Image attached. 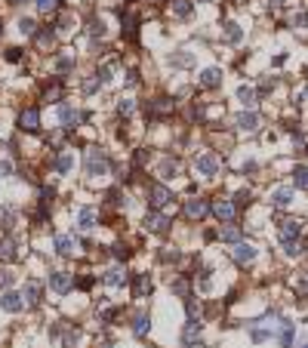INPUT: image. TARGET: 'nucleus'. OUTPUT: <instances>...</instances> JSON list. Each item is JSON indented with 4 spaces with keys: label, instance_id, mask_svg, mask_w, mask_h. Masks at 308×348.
<instances>
[{
    "label": "nucleus",
    "instance_id": "f257e3e1",
    "mask_svg": "<svg viewBox=\"0 0 308 348\" xmlns=\"http://www.w3.org/2000/svg\"><path fill=\"white\" fill-rule=\"evenodd\" d=\"M108 169H111V163H108L105 151L90 148V151H87V172H90V176H105Z\"/></svg>",
    "mask_w": 308,
    "mask_h": 348
},
{
    "label": "nucleus",
    "instance_id": "f03ea898",
    "mask_svg": "<svg viewBox=\"0 0 308 348\" xmlns=\"http://www.w3.org/2000/svg\"><path fill=\"white\" fill-rule=\"evenodd\" d=\"M148 201H151L154 210H161V207H167L173 201V191L167 185H161V182H154V185H148Z\"/></svg>",
    "mask_w": 308,
    "mask_h": 348
},
{
    "label": "nucleus",
    "instance_id": "7ed1b4c3",
    "mask_svg": "<svg viewBox=\"0 0 308 348\" xmlns=\"http://www.w3.org/2000/svg\"><path fill=\"white\" fill-rule=\"evenodd\" d=\"M219 157L216 154H200L197 160H194V169L200 172V176H216V172H219Z\"/></svg>",
    "mask_w": 308,
    "mask_h": 348
},
{
    "label": "nucleus",
    "instance_id": "20e7f679",
    "mask_svg": "<svg viewBox=\"0 0 308 348\" xmlns=\"http://www.w3.org/2000/svg\"><path fill=\"white\" fill-rule=\"evenodd\" d=\"M213 216L219 219V222H231V219H235V213H238V204H231V201H213Z\"/></svg>",
    "mask_w": 308,
    "mask_h": 348
},
{
    "label": "nucleus",
    "instance_id": "39448f33",
    "mask_svg": "<svg viewBox=\"0 0 308 348\" xmlns=\"http://www.w3.org/2000/svg\"><path fill=\"white\" fill-rule=\"evenodd\" d=\"M19 130L37 133V130H40V111H37V108H25V111L19 114Z\"/></svg>",
    "mask_w": 308,
    "mask_h": 348
},
{
    "label": "nucleus",
    "instance_id": "423d86ee",
    "mask_svg": "<svg viewBox=\"0 0 308 348\" xmlns=\"http://www.w3.org/2000/svg\"><path fill=\"white\" fill-rule=\"evenodd\" d=\"M170 225H173V222H170V216H164V213H148V216H145V228L154 231V234H164Z\"/></svg>",
    "mask_w": 308,
    "mask_h": 348
},
{
    "label": "nucleus",
    "instance_id": "0eeeda50",
    "mask_svg": "<svg viewBox=\"0 0 308 348\" xmlns=\"http://www.w3.org/2000/svg\"><path fill=\"white\" fill-rule=\"evenodd\" d=\"M173 99H154V102H148V117H167V114H173Z\"/></svg>",
    "mask_w": 308,
    "mask_h": 348
},
{
    "label": "nucleus",
    "instance_id": "6e6552de",
    "mask_svg": "<svg viewBox=\"0 0 308 348\" xmlns=\"http://www.w3.org/2000/svg\"><path fill=\"white\" fill-rule=\"evenodd\" d=\"M49 287H53L56 293H68V290L74 287V275H68V271H53V275H49Z\"/></svg>",
    "mask_w": 308,
    "mask_h": 348
},
{
    "label": "nucleus",
    "instance_id": "1a4fd4ad",
    "mask_svg": "<svg viewBox=\"0 0 308 348\" xmlns=\"http://www.w3.org/2000/svg\"><path fill=\"white\" fill-rule=\"evenodd\" d=\"M207 213H210V204H207V201H200V197L185 201V216H188V219H203Z\"/></svg>",
    "mask_w": 308,
    "mask_h": 348
},
{
    "label": "nucleus",
    "instance_id": "9d476101",
    "mask_svg": "<svg viewBox=\"0 0 308 348\" xmlns=\"http://www.w3.org/2000/svg\"><path fill=\"white\" fill-rule=\"evenodd\" d=\"M299 234H302V222H299V219L280 222V240H296Z\"/></svg>",
    "mask_w": 308,
    "mask_h": 348
},
{
    "label": "nucleus",
    "instance_id": "9b49d317",
    "mask_svg": "<svg viewBox=\"0 0 308 348\" xmlns=\"http://www.w3.org/2000/svg\"><path fill=\"white\" fill-rule=\"evenodd\" d=\"M96 222H99V213H96L93 207H84L81 213H77V225H81L84 231H90V228H96Z\"/></svg>",
    "mask_w": 308,
    "mask_h": 348
},
{
    "label": "nucleus",
    "instance_id": "f8f14e48",
    "mask_svg": "<svg viewBox=\"0 0 308 348\" xmlns=\"http://www.w3.org/2000/svg\"><path fill=\"white\" fill-rule=\"evenodd\" d=\"M0 305H4L7 311H13V314H16V311H22L25 299H22V293H10V290H7L4 296H0Z\"/></svg>",
    "mask_w": 308,
    "mask_h": 348
},
{
    "label": "nucleus",
    "instance_id": "ddd939ff",
    "mask_svg": "<svg viewBox=\"0 0 308 348\" xmlns=\"http://www.w3.org/2000/svg\"><path fill=\"white\" fill-rule=\"evenodd\" d=\"M40 293H43V290H40L37 281H25V287H22V299H25L28 305H37V302H40Z\"/></svg>",
    "mask_w": 308,
    "mask_h": 348
},
{
    "label": "nucleus",
    "instance_id": "4468645a",
    "mask_svg": "<svg viewBox=\"0 0 308 348\" xmlns=\"http://www.w3.org/2000/svg\"><path fill=\"white\" fill-rule=\"evenodd\" d=\"M77 250V240L74 237H68V234H56V253L59 256H71Z\"/></svg>",
    "mask_w": 308,
    "mask_h": 348
},
{
    "label": "nucleus",
    "instance_id": "2eb2a0df",
    "mask_svg": "<svg viewBox=\"0 0 308 348\" xmlns=\"http://www.w3.org/2000/svg\"><path fill=\"white\" fill-rule=\"evenodd\" d=\"M235 259H238L241 265H250L253 259H256V246H250V243H238V246H235Z\"/></svg>",
    "mask_w": 308,
    "mask_h": 348
},
{
    "label": "nucleus",
    "instance_id": "dca6fc26",
    "mask_svg": "<svg viewBox=\"0 0 308 348\" xmlns=\"http://www.w3.org/2000/svg\"><path fill=\"white\" fill-rule=\"evenodd\" d=\"M222 83V71L219 68H207L200 74V86H207V90H216V86Z\"/></svg>",
    "mask_w": 308,
    "mask_h": 348
},
{
    "label": "nucleus",
    "instance_id": "f3484780",
    "mask_svg": "<svg viewBox=\"0 0 308 348\" xmlns=\"http://www.w3.org/2000/svg\"><path fill=\"white\" fill-rule=\"evenodd\" d=\"M59 120H62V127H74L81 120V111L71 108V105H59Z\"/></svg>",
    "mask_w": 308,
    "mask_h": 348
},
{
    "label": "nucleus",
    "instance_id": "a211bd4d",
    "mask_svg": "<svg viewBox=\"0 0 308 348\" xmlns=\"http://www.w3.org/2000/svg\"><path fill=\"white\" fill-rule=\"evenodd\" d=\"M238 127H241V130H247V133H256V130H259V114H253V111L238 114Z\"/></svg>",
    "mask_w": 308,
    "mask_h": 348
},
{
    "label": "nucleus",
    "instance_id": "6ab92c4d",
    "mask_svg": "<svg viewBox=\"0 0 308 348\" xmlns=\"http://www.w3.org/2000/svg\"><path fill=\"white\" fill-rule=\"evenodd\" d=\"M0 259H4V262H13V259H16V240L13 237L0 240Z\"/></svg>",
    "mask_w": 308,
    "mask_h": 348
},
{
    "label": "nucleus",
    "instance_id": "aec40b11",
    "mask_svg": "<svg viewBox=\"0 0 308 348\" xmlns=\"http://www.w3.org/2000/svg\"><path fill=\"white\" fill-rule=\"evenodd\" d=\"M105 284H108V287H123V284H126V271H123V268L105 271Z\"/></svg>",
    "mask_w": 308,
    "mask_h": 348
},
{
    "label": "nucleus",
    "instance_id": "412c9836",
    "mask_svg": "<svg viewBox=\"0 0 308 348\" xmlns=\"http://www.w3.org/2000/svg\"><path fill=\"white\" fill-rule=\"evenodd\" d=\"M53 40H56V31H53V28H40V31H37V37H34V43H37L40 49L53 46Z\"/></svg>",
    "mask_w": 308,
    "mask_h": 348
},
{
    "label": "nucleus",
    "instance_id": "4be33fe9",
    "mask_svg": "<svg viewBox=\"0 0 308 348\" xmlns=\"http://www.w3.org/2000/svg\"><path fill=\"white\" fill-rule=\"evenodd\" d=\"M71 166H74V154H71V151H62V154L56 157V169H59V172H71Z\"/></svg>",
    "mask_w": 308,
    "mask_h": 348
},
{
    "label": "nucleus",
    "instance_id": "5701e85b",
    "mask_svg": "<svg viewBox=\"0 0 308 348\" xmlns=\"http://www.w3.org/2000/svg\"><path fill=\"white\" fill-rule=\"evenodd\" d=\"M290 201H293V191H290V188H277V191L271 194V204H274V207H290Z\"/></svg>",
    "mask_w": 308,
    "mask_h": 348
},
{
    "label": "nucleus",
    "instance_id": "b1692460",
    "mask_svg": "<svg viewBox=\"0 0 308 348\" xmlns=\"http://www.w3.org/2000/svg\"><path fill=\"white\" fill-rule=\"evenodd\" d=\"M241 37H244L241 25H235V22H228V25H225V40H228V43H241Z\"/></svg>",
    "mask_w": 308,
    "mask_h": 348
},
{
    "label": "nucleus",
    "instance_id": "393cba45",
    "mask_svg": "<svg viewBox=\"0 0 308 348\" xmlns=\"http://www.w3.org/2000/svg\"><path fill=\"white\" fill-rule=\"evenodd\" d=\"M151 293V278L148 275H136V296L142 299V296H148Z\"/></svg>",
    "mask_w": 308,
    "mask_h": 348
},
{
    "label": "nucleus",
    "instance_id": "a878e982",
    "mask_svg": "<svg viewBox=\"0 0 308 348\" xmlns=\"http://www.w3.org/2000/svg\"><path fill=\"white\" fill-rule=\"evenodd\" d=\"M120 22H123V31H126V37H136V16L133 13H120Z\"/></svg>",
    "mask_w": 308,
    "mask_h": 348
},
{
    "label": "nucleus",
    "instance_id": "bb28decb",
    "mask_svg": "<svg viewBox=\"0 0 308 348\" xmlns=\"http://www.w3.org/2000/svg\"><path fill=\"white\" fill-rule=\"evenodd\" d=\"M284 253H287V256H302V253H305V243H302L299 237H296V240H284Z\"/></svg>",
    "mask_w": 308,
    "mask_h": 348
},
{
    "label": "nucleus",
    "instance_id": "cd10ccee",
    "mask_svg": "<svg viewBox=\"0 0 308 348\" xmlns=\"http://www.w3.org/2000/svg\"><path fill=\"white\" fill-rule=\"evenodd\" d=\"M148 327H151L148 314H136V320H133V333H136V336H145V333H148Z\"/></svg>",
    "mask_w": 308,
    "mask_h": 348
},
{
    "label": "nucleus",
    "instance_id": "c85d7f7f",
    "mask_svg": "<svg viewBox=\"0 0 308 348\" xmlns=\"http://www.w3.org/2000/svg\"><path fill=\"white\" fill-rule=\"evenodd\" d=\"M173 16H179V19L191 16V0H173Z\"/></svg>",
    "mask_w": 308,
    "mask_h": 348
},
{
    "label": "nucleus",
    "instance_id": "c756f323",
    "mask_svg": "<svg viewBox=\"0 0 308 348\" xmlns=\"http://www.w3.org/2000/svg\"><path fill=\"white\" fill-rule=\"evenodd\" d=\"M293 182H296V188H308V166L293 169Z\"/></svg>",
    "mask_w": 308,
    "mask_h": 348
},
{
    "label": "nucleus",
    "instance_id": "7c9ffc66",
    "mask_svg": "<svg viewBox=\"0 0 308 348\" xmlns=\"http://www.w3.org/2000/svg\"><path fill=\"white\" fill-rule=\"evenodd\" d=\"M219 234H222V240H228V243H238V240H241V228H238V225H228V228H222Z\"/></svg>",
    "mask_w": 308,
    "mask_h": 348
},
{
    "label": "nucleus",
    "instance_id": "2f4dec72",
    "mask_svg": "<svg viewBox=\"0 0 308 348\" xmlns=\"http://www.w3.org/2000/svg\"><path fill=\"white\" fill-rule=\"evenodd\" d=\"M197 336H200V324H197V320H188V327H185V333H182V339H185V342L191 345V342H194Z\"/></svg>",
    "mask_w": 308,
    "mask_h": 348
},
{
    "label": "nucleus",
    "instance_id": "473e14b6",
    "mask_svg": "<svg viewBox=\"0 0 308 348\" xmlns=\"http://www.w3.org/2000/svg\"><path fill=\"white\" fill-rule=\"evenodd\" d=\"M43 96H46V102H59V99H62V83L56 80L53 86H46V90H43Z\"/></svg>",
    "mask_w": 308,
    "mask_h": 348
},
{
    "label": "nucleus",
    "instance_id": "72a5a7b5",
    "mask_svg": "<svg viewBox=\"0 0 308 348\" xmlns=\"http://www.w3.org/2000/svg\"><path fill=\"white\" fill-rule=\"evenodd\" d=\"M238 99H241L244 105H253V102H256V90H253V86H241V90H238Z\"/></svg>",
    "mask_w": 308,
    "mask_h": 348
},
{
    "label": "nucleus",
    "instance_id": "f704fd0d",
    "mask_svg": "<svg viewBox=\"0 0 308 348\" xmlns=\"http://www.w3.org/2000/svg\"><path fill=\"white\" fill-rule=\"evenodd\" d=\"M71 68H74V56H59V59H56V71H59V74H65V71H71Z\"/></svg>",
    "mask_w": 308,
    "mask_h": 348
},
{
    "label": "nucleus",
    "instance_id": "c9c22d12",
    "mask_svg": "<svg viewBox=\"0 0 308 348\" xmlns=\"http://www.w3.org/2000/svg\"><path fill=\"white\" fill-rule=\"evenodd\" d=\"M173 293L176 296H188V278H176L173 281Z\"/></svg>",
    "mask_w": 308,
    "mask_h": 348
},
{
    "label": "nucleus",
    "instance_id": "e433bc0d",
    "mask_svg": "<svg viewBox=\"0 0 308 348\" xmlns=\"http://www.w3.org/2000/svg\"><path fill=\"white\" fill-rule=\"evenodd\" d=\"M90 34L93 37H102L105 34V22L102 19H90Z\"/></svg>",
    "mask_w": 308,
    "mask_h": 348
},
{
    "label": "nucleus",
    "instance_id": "4c0bfd02",
    "mask_svg": "<svg viewBox=\"0 0 308 348\" xmlns=\"http://www.w3.org/2000/svg\"><path fill=\"white\" fill-rule=\"evenodd\" d=\"M133 108H136V105H133L130 99H120V102H117V114H123V117H130V114H133Z\"/></svg>",
    "mask_w": 308,
    "mask_h": 348
},
{
    "label": "nucleus",
    "instance_id": "58836bf2",
    "mask_svg": "<svg viewBox=\"0 0 308 348\" xmlns=\"http://www.w3.org/2000/svg\"><path fill=\"white\" fill-rule=\"evenodd\" d=\"M13 284V271H7V268H0V290H7Z\"/></svg>",
    "mask_w": 308,
    "mask_h": 348
},
{
    "label": "nucleus",
    "instance_id": "ea45409f",
    "mask_svg": "<svg viewBox=\"0 0 308 348\" xmlns=\"http://www.w3.org/2000/svg\"><path fill=\"white\" fill-rule=\"evenodd\" d=\"M293 28H308V13H296L293 16Z\"/></svg>",
    "mask_w": 308,
    "mask_h": 348
},
{
    "label": "nucleus",
    "instance_id": "a19ab883",
    "mask_svg": "<svg viewBox=\"0 0 308 348\" xmlns=\"http://www.w3.org/2000/svg\"><path fill=\"white\" fill-rule=\"evenodd\" d=\"M161 172H164V176H170V172H179V163H176V160H164Z\"/></svg>",
    "mask_w": 308,
    "mask_h": 348
},
{
    "label": "nucleus",
    "instance_id": "79ce46f5",
    "mask_svg": "<svg viewBox=\"0 0 308 348\" xmlns=\"http://www.w3.org/2000/svg\"><path fill=\"white\" fill-rule=\"evenodd\" d=\"M37 4V10L40 13H49V10H56V0H34Z\"/></svg>",
    "mask_w": 308,
    "mask_h": 348
},
{
    "label": "nucleus",
    "instance_id": "37998d69",
    "mask_svg": "<svg viewBox=\"0 0 308 348\" xmlns=\"http://www.w3.org/2000/svg\"><path fill=\"white\" fill-rule=\"evenodd\" d=\"M19 28H22V34H34V31H37L31 19H22V22H19Z\"/></svg>",
    "mask_w": 308,
    "mask_h": 348
},
{
    "label": "nucleus",
    "instance_id": "c03bdc74",
    "mask_svg": "<svg viewBox=\"0 0 308 348\" xmlns=\"http://www.w3.org/2000/svg\"><path fill=\"white\" fill-rule=\"evenodd\" d=\"M111 250H114V259H130V250H126V246L117 243V246H111Z\"/></svg>",
    "mask_w": 308,
    "mask_h": 348
},
{
    "label": "nucleus",
    "instance_id": "a18cd8bd",
    "mask_svg": "<svg viewBox=\"0 0 308 348\" xmlns=\"http://www.w3.org/2000/svg\"><path fill=\"white\" fill-rule=\"evenodd\" d=\"M10 172H13V163H10V160H0V179L10 176Z\"/></svg>",
    "mask_w": 308,
    "mask_h": 348
},
{
    "label": "nucleus",
    "instance_id": "49530a36",
    "mask_svg": "<svg viewBox=\"0 0 308 348\" xmlns=\"http://www.w3.org/2000/svg\"><path fill=\"white\" fill-rule=\"evenodd\" d=\"M293 145H296V148H308V136H302V133L293 136Z\"/></svg>",
    "mask_w": 308,
    "mask_h": 348
},
{
    "label": "nucleus",
    "instance_id": "de8ad7c7",
    "mask_svg": "<svg viewBox=\"0 0 308 348\" xmlns=\"http://www.w3.org/2000/svg\"><path fill=\"white\" fill-rule=\"evenodd\" d=\"M7 59H10V62H19V59H22V49H7Z\"/></svg>",
    "mask_w": 308,
    "mask_h": 348
},
{
    "label": "nucleus",
    "instance_id": "09e8293b",
    "mask_svg": "<svg viewBox=\"0 0 308 348\" xmlns=\"http://www.w3.org/2000/svg\"><path fill=\"white\" fill-rule=\"evenodd\" d=\"M139 83V74L136 71H126V86H136Z\"/></svg>",
    "mask_w": 308,
    "mask_h": 348
},
{
    "label": "nucleus",
    "instance_id": "8fccbe9b",
    "mask_svg": "<svg viewBox=\"0 0 308 348\" xmlns=\"http://www.w3.org/2000/svg\"><path fill=\"white\" fill-rule=\"evenodd\" d=\"M247 201H250V194H247V191H241V194H238V197H235V204H241V207H244V204H247Z\"/></svg>",
    "mask_w": 308,
    "mask_h": 348
},
{
    "label": "nucleus",
    "instance_id": "3c124183",
    "mask_svg": "<svg viewBox=\"0 0 308 348\" xmlns=\"http://www.w3.org/2000/svg\"><path fill=\"white\" fill-rule=\"evenodd\" d=\"M271 86H274L271 80H262V86H259V93H271Z\"/></svg>",
    "mask_w": 308,
    "mask_h": 348
},
{
    "label": "nucleus",
    "instance_id": "603ef678",
    "mask_svg": "<svg viewBox=\"0 0 308 348\" xmlns=\"http://www.w3.org/2000/svg\"><path fill=\"white\" fill-rule=\"evenodd\" d=\"M268 7H271V10H280V7H284V0H268Z\"/></svg>",
    "mask_w": 308,
    "mask_h": 348
},
{
    "label": "nucleus",
    "instance_id": "864d4df0",
    "mask_svg": "<svg viewBox=\"0 0 308 348\" xmlns=\"http://www.w3.org/2000/svg\"><path fill=\"white\" fill-rule=\"evenodd\" d=\"M10 4H13V7H22V4H28V0H10Z\"/></svg>",
    "mask_w": 308,
    "mask_h": 348
},
{
    "label": "nucleus",
    "instance_id": "5fc2aeb1",
    "mask_svg": "<svg viewBox=\"0 0 308 348\" xmlns=\"http://www.w3.org/2000/svg\"><path fill=\"white\" fill-rule=\"evenodd\" d=\"M188 348H207V345H200V342H197V345H194V342H191V345H188Z\"/></svg>",
    "mask_w": 308,
    "mask_h": 348
},
{
    "label": "nucleus",
    "instance_id": "6e6d98bb",
    "mask_svg": "<svg viewBox=\"0 0 308 348\" xmlns=\"http://www.w3.org/2000/svg\"><path fill=\"white\" fill-rule=\"evenodd\" d=\"M302 99H308V86H305V93H302Z\"/></svg>",
    "mask_w": 308,
    "mask_h": 348
},
{
    "label": "nucleus",
    "instance_id": "4d7b16f0",
    "mask_svg": "<svg viewBox=\"0 0 308 348\" xmlns=\"http://www.w3.org/2000/svg\"><path fill=\"white\" fill-rule=\"evenodd\" d=\"M0 34H4V22H0Z\"/></svg>",
    "mask_w": 308,
    "mask_h": 348
},
{
    "label": "nucleus",
    "instance_id": "13d9d810",
    "mask_svg": "<svg viewBox=\"0 0 308 348\" xmlns=\"http://www.w3.org/2000/svg\"><path fill=\"white\" fill-rule=\"evenodd\" d=\"M200 4H210V0H200Z\"/></svg>",
    "mask_w": 308,
    "mask_h": 348
}]
</instances>
